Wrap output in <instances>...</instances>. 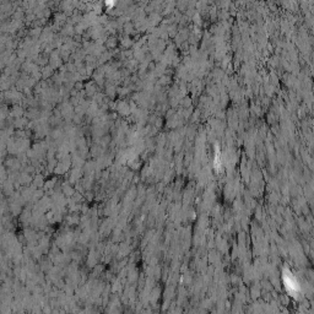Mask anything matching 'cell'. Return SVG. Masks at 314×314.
Instances as JSON below:
<instances>
[{
  "label": "cell",
  "mask_w": 314,
  "mask_h": 314,
  "mask_svg": "<svg viewBox=\"0 0 314 314\" xmlns=\"http://www.w3.org/2000/svg\"><path fill=\"white\" fill-rule=\"evenodd\" d=\"M284 282L287 291L290 293H292V296L297 294L299 292V284L297 279L288 271H284Z\"/></svg>",
  "instance_id": "1"
}]
</instances>
